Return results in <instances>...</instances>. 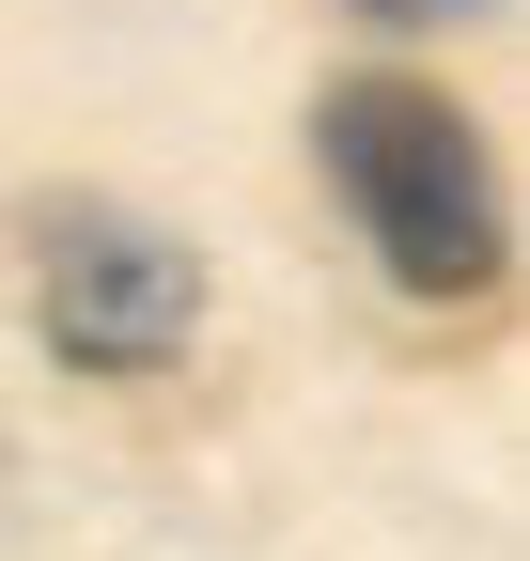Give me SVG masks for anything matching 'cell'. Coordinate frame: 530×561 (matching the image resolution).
I'll use <instances>...</instances> for the list:
<instances>
[{
    "instance_id": "3957f363",
    "label": "cell",
    "mask_w": 530,
    "mask_h": 561,
    "mask_svg": "<svg viewBox=\"0 0 530 561\" xmlns=\"http://www.w3.org/2000/svg\"><path fill=\"white\" fill-rule=\"evenodd\" d=\"M375 32H452V16H484V0H359Z\"/></svg>"
},
{
    "instance_id": "7a4b0ae2",
    "label": "cell",
    "mask_w": 530,
    "mask_h": 561,
    "mask_svg": "<svg viewBox=\"0 0 530 561\" xmlns=\"http://www.w3.org/2000/svg\"><path fill=\"white\" fill-rule=\"evenodd\" d=\"M32 328L79 375H172L187 328H204V250H172L125 203H62L32 234Z\"/></svg>"
},
{
    "instance_id": "6da1fadb",
    "label": "cell",
    "mask_w": 530,
    "mask_h": 561,
    "mask_svg": "<svg viewBox=\"0 0 530 561\" xmlns=\"http://www.w3.org/2000/svg\"><path fill=\"white\" fill-rule=\"evenodd\" d=\"M312 157L344 187L359 250L390 265V297H499V172H484V125L452 110L437 79H344L312 110Z\"/></svg>"
}]
</instances>
